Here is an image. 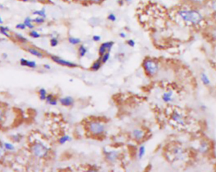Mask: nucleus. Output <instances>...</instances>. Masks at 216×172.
Wrapping results in <instances>:
<instances>
[{
	"label": "nucleus",
	"mask_w": 216,
	"mask_h": 172,
	"mask_svg": "<svg viewBox=\"0 0 216 172\" xmlns=\"http://www.w3.org/2000/svg\"><path fill=\"white\" fill-rule=\"evenodd\" d=\"M15 37L20 42H22V43H26L27 42V39L25 37H24V36H23L22 35H21L20 34H15Z\"/></svg>",
	"instance_id": "26"
},
{
	"label": "nucleus",
	"mask_w": 216,
	"mask_h": 172,
	"mask_svg": "<svg viewBox=\"0 0 216 172\" xmlns=\"http://www.w3.org/2000/svg\"><path fill=\"white\" fill-rule=\"evenodd\" d=\"M127 44H128V45H130V47H133L135 45V40H133V39H130L128 40H127Z\"/></svg>",
	"instance_id": "37"
},
{
	"label": "nucleus",
	"mask_w": 216,
	"mask_h": 172,
	"mask_svg": "<svg viewBox=\"0 0 216 172\" xmlns=\"http://www.w3.org/2000/svg\"><path fill=\"white\" fill-rule=\"evenodd\" d=\"M70 140H71L70 136H69L68 135H65L64 136H63V137H61L60 139L59 142H60L61 144H63L65 143V142H67V141H69Z\"/></svg>",
	"instance_id": "25"
},
{
	"label": "nucleus",
	"mask_w": 216,
	"mask_h": 172,
	"mask_svg": "<svg viewBox=\"0 0 216 172\" xmlns=\"http://www.w3.org/2000/svg\"><path fill=\"white\" fill-rule=\"evenodd\" d=\"M209 144L207 142L203 141L200 144V145L198 150L201 152V153L204 154V153H206V152L209 151Z\"/></svg>",
	"instance_id": "12"
},
{
	"label": "nucleus",
	"mask_w": 216,
	"mask_h": 172,
	"mask_svg": "<svg viewBox=\"0 0 216 172\" xmlns=\"http://www.w3.org/2000/svg\"><path fill=\"white\" fill-rule=\"evenodd\" d=\"M29 35H30L32 37L35 38H37L41 37V34L36 30H32L30 33H29Z\"/></svg>",
	"instance_id": "33"
},
{
	"label": "nucleus",
	"mask_w": 216,
	"mask_h": 172,
	"mask_svg": "<svg viewBox=\"0 0 216 172\" xmlns=\"http://www.w3.org/2000/svg\"><path fill=\"white\" fill-rule=\"evenodd\" d=\"M60 102L61 103V105L63 106L68 107V106H71L73 104L74 100L72 98L71 96H66L65 98H62L60 100Z\"/></svg>",
	"instance_id": "9"
},
{
	"label": "nucleus",
	"mask_w": 216,
	"mask_h": 172,
	"mask_svg": "<svg viewBox=\"0 0 216 172\" xmlns=\"http://www.w3.org/2000/svg\"><path fill=\"white\" fill-rule=\"evenodd\" d=\"M0 154H1V150H0Z\"/></svg>",
	"instance_id": "49"
},
{
	"label": "nucleus",
	"mask_w": 216,
	"mask_h": 172,
	"mask_svg": "<svg viewBox=\"0 0 216 172\" xmlns=\"http://www.w3.org/2000/svg\"><path fill=\"white\" fill-rule=\"evenodd\" d=\"M68 42L69 43L72 44V45H78L80 44L81 42V40L79 38H77V37H70L68 38Z\"/></svg>",
	"instance_id": "21"
},
{
	"label": "nucleus",
	"mask_w": 216,
	"mask_h": 172,
	"mask_svg": "<svg viewBox=\"0 0 216 172\" xmlns=\"http://www.w3.org/2000/svg\"><path fill=\"white\" fill-rule=\"evenodd\" d=\"M20 64L23 66H27L29 67H36V63L34 61H29L25 59H20Z\"/></svg>",
	"instance_id": "10"
},
{
	"label": "nucleus",
	"mask_w": 216,
	"mask_h": 172,
	"mask_svg": "<svg viewBox=\"0 0 216 172\" xmlns=\"http://www.w3.org/2000/svg\"><path fill=\"white\" fill-rule=\"evenodd\" d=\"M90 1L94 3H96V4H99L103 1V0H90Z\"/></svg>",
	"instance_id": "41"
},
{
	"label": "nucleus",
	"mask_w": 216,
	"mask_h": 172,
	"mask_svg": "<svg viewBox=\"0 0 216 172\" xmlns=\"http://www.w3.org/2000/svg\"><path fill=\"white\" fill-rule=\"evenodd\" d=\"M33 15H36V16H39V17H43L45 19L46 18L47 15H46V9L44 8H42L41 9H38V10H35L33 12Z\"/></svg>",
	"instance_id": "14"
},
{
	"label": "nucleus",
	"mask_w": 216,
	"mask_h": 172,
	"mask_svg": "<svg viewBox=\"0 0 216 172\" xmlns=\"http://www.w3.org/2000/svg\"><path fill=\"white\" fill-rule=\"evenodd\" d=\"M22 1H24V2H27L29 1H31V0H22Z\"/></svg>",
	"instance_id": "48"
},
{
	"label": "nucleus",
	"mask_w": 216,
	"mask_h": 172,
	"mask_svg": "<svg viewBox=\"0 0 216 172\" xmlns=\"http://www.w3.org/2000/svg\"><path fill=\"white\" fill-rule=\"evenodd\" d=\"M51 59H53L54 62L56 63L62 65V66H68L70 67H77V64H75L72 62H70L69 61L65 60L63 59H61V58L59 57L58 56H51Z\"/></svg>",
	"instance_id": "5"
},
{
	"label": "nucleus",
	"mask_w": 216,
	"mask_h": 172,
	"mask_svg": "<svg viewBox=\"0 0 216 172\" xmlns=\"http://www.w3.org/2000/svg\"><path fill=\"white\" fill-rule=\"evenodd\" d=\"M39 94H40V98L41 100H44L46 98V91L44 88L39 90Z\"/></svg>",
	"instance_id": "30"
},
{
	"label": "nucleus",
	"mask_w": 216,
	"mask_h": 172,
	"mask_svg": "<svg viewBox=\"0 0 216 172\" xmlns=\"http://www.w3.org/2000/svg\"><path fill=\"white\" fill-rule=\"evenodd\" d=\"M102 63H102V61H101V58H100V59L97 60L96 62L92 64V66L91 67V69L95 71H98L101 68Z\"/></svg>",
	"instance_id": "17"
},
{
	"label": "nucleus",
	"mask_w": 216,
	"mask_h": 172,
	"mask_svg": "<svg viewBox=\"0 0 216 172\" xmlns=\"http://www.w3.org/2000/svg\"><path fill=\"white\" fill-rule=\"evenodd\" d=\"M201 80L202 83H204V85L208 86L211 84V81L210 79L209 78L208 76L204 73H202L201 74Z\"/></svg>",
	"instance_id": "16"
},
{
	"label": "nucleus",
	"mask_w": 216,
	"mask_h": 172,
	"mask_svg": "<svg viewBox=\"0 0 216 172\" xmlns=\"http://www.w3.org/2000/svg\"><path fill=\"white\" fill-rule=\"evenodd\" d=\"M189 5L197 8H201L207 3V0H188Z\"/></svg>",
	"instance_id": "7"
},
{
	"label": "nucleus",
	"mask_w": 216,
	"mask_h": 172,
	"mask_svg": "<svg viewBox=\"0 0 216 172\" xmlns=\"http://www.w3.org/2000/svg\"><path fill=\"white\" fill-rule=\"evenodd\" d=\"M162 100L165 102H169L173 100V92L169 91L168 92H166L163 94Z\"/></svg>",
	"instance_id": "13"
},
{
	"label": "nucleus",
	"mask_w": 216,
	"mask_h": 172,
	"mask_svg": "<svg viewBox=\"0 0 216 172\" xmlns=\"http://www.w3.org/2000/svg\"><path fill=\"white\" fill-rule=\"evenodd\" d=\"M209 34H210L212 39L216 42V25L212 26L210 30H209Z\"/></svg>",
	"instance_id": "22"
},
{
	"label": "nucleus",
	"mask_w": 216,
	"mask_h": 172,
	"mask_svg": "<svg viewBox=\"0 0 216 172\" xmlns=\"http://www.w3.org/2000/svg\"><path fill=\"white\" fill-rule=\"evenodd\" d=\"M176 17L186 25L195 28L200 27L205 21V16L200 8L191 5L178 9Z\"/></svg>",
	"instance_id": "1"
},
{
	"label": "nucleus",
	"mask_w": 216,
	"mask_h": 172,
	"mask_svg": "<svg viewBox=\"0 0 216 172\" xmlns=\"http://www.w3.org/2000/svg\"><path fill=\"white\" fill-rule=\"evenodd\" d=\"M28 51L31 54L34 55V56H37L38 57H42V56H43V54H42L40 51H39L38 50L35 49L29 48V49H28Z\"/></svg>",
	"instance_id": "19"
},
{
	"label": "nucleus",
	"mask_w": 216,
	"mask_h": 172,
	"mask_svg": "<svg viewBox=\"0 0 216 172\" xmlns=\"http://www.w3.org/2000/svg\"><path fill=\"white\" fill-rule=\"evenodd\" d=\"M4 145H5V148L8 150L12 151L15 149V147L14 146V145L10 144V143H7V142H6V143H5Z\"/></svg>",
	"instance_id": "35"
},
{
	"label": "nucleus",
	"mask_w": 216,
	"mask_h": 172,
	"mask_svg": "<svg viewBox=\"0 0 216 172\" xmlns=\"http://www.w3.org/2000/svg\"><path fill=\"white\" fill-rule=\"evenodd\" d=\"M107 159L111 161H115L116 159L118 157V154H117V152H115V151L108 152H107Z\"/></svg>",
	"instance_id": "18"
},
{
	"label": "nucleus",
	"mask_w": 216,
	"mask_h": 172,
	"mask_svg": "<svg viewBox=\"0 0 216 172\" xmlns=\"http://www.w3.org/2000/svg\"><path fill=\"white\" fill-rule=\"evenodd\" d=\"M124 1H125V3H126L127 4H130V3H132V0H124Z\"/></svg>",
	"instance_id": "44"
},
{
	"label": "nucleus",
	"mask_w": 216,
	"mask_h": 172,
	"mask_svg": "<svg viewBox=\"0 0 216 172\" xmlns=\"http://www.w3.org/2000/svg\"><path fill=\"white\" fill-rule=\"evenodd\" d=\"M34 153L37 157L42 158L45 156L48 153V149L42 144H36L33 148Z\"/></svg>",
	"instance_id": "4"
},
{
	"label": "nucleus",
	"mask_w": 216,
	"mask_h": 172,
	"mask_svg": "<svg viewBox=\"0 0 216 172\" xmlns=\"http://www.w3.org/2000/svg\"><path fill=\"white\" fill-rule=\"evenodd\" d=\"M31 1H32V2H37V1H40V0H31Z\"/></svg>",
	"instance_id": "47"
},
{
	"label": "nucleus",
	"mask_w": 216,
	"mask_h": 172,
	"mask_svg": "<svg viewBox=\"0 0 216 172\" xmlns=\"http://www.w3.org/2000/svg\"><path fill=\"white\" fill-rule=\"evenodd\" d=\"M133 135L134 138L137 139V140L139 141L140 140V139H142L143 138L144 133L142 131H141V130L135 129V130H134L133 132Z\"/></svg>",
	"instance_id": "11"
},
{
	"label": "nucleus",
	"mask_w": 216,
	"mask_h": 172,
	"mask_svg": "<svg viewBox=\"0 0 216 172\" xmlns=\"http://www.w3.org/2000/svg\"><path fill=\"white\" fill-rule=\"evenodd\" d=\"M90 131L95 135L102 134L104 131V126L97 122H91L89 125Z\"/></svg>",
	"instance_id": "3"
},
{
	"label": "nucleus",
	"mask_w": 216,
	"mask_h": 172,
	"mask_svg": "<svg viewBox=\"0 0 216 172\" xmlns=\"http://www.w3.org/2000/svg\"><path fill=\"white\" fill-rule=\"evenodd\" d=\"M44 67L46 68V69H51L50 66V65H48V64H45L44 66Z\"/></svg>",
	"instance_id": "43"
},
{
	"label": "nucleus",
	"mask_w": 216,
	"mask_h": 172,
	"mask_svg": "<svg viewBox=\"0 0 216 172\" xmlns=\"http://www.w3.org/2000/svg\"><path fill=\"white\" fill-rule=\"evenodd\" d=\"M119 35H120V37H122V38H125L126 37V34L125 33V32H121Z\"/></svg>",
	"instance_id": "42"
},
{
	"label": "nucleus",
	"mask_w": 216,
	"mask_h": 172,
	"mask_svg": "<svg viewBox=\"0 0 216 172\" xmlns=\"http://www.w3.org/2000/svg\"><path fill=\"white\" fill-rule=\"evenodd\" d=\"M171 117H172V119L173 121H175V122L178 123L179 124L182 125H185V122L183 119V117L178 112L175 111L173 113Z\"/></svg>",
	"instance_id": "8"
},
{
	"label": "nucleus",
	"mask_w": 216,
	"mask_h": 172,
	"mask_svg": "<svg viewBox=\"0 0 216 172\" xmlns=\"http://www.w3.org/2000/svg\"><path fill=\"white\" fill-rule=\"evenodd\" d=\"M145 148L143 146H142L139 149V158H142L144 155H145Z\"/></svg>",
	"instance_id": "32"
},
{
	"label": "nucleus",
	"mask_w": 216,
	"mask_h": 172,
	"mask_svg": "<svg viewBox=\"0 0 216 172\" xmlns=\"http://www.w3.org/2000/svg\"><path fill=\"white\" fill-rule=\"evenodd\" d=\"M99 18L97 17H92L89 19V22L90 24H92V26H96L99 25Z\"/></svg>",
	"instance_id": "27"
},
{
	"label": "nucleus",
	"mask_w": 216,
	"mask_h": 172,
	"mask_svg": "<svg viewBox=\"0 0 216 172\" xmlns=\"http://www.w3.org/2000/svg\"><path fill=\"white\" fill-rule=\"evenodd\" d=\"M3 23V19L1 17V16H0V24H2Z\"/></svg>",
	"instance_id": "46"
},
{
	"label": "nucleus",
	"mask_w": 216,
	"mask_h": 172,
	"mask_svg": "<svg viewBox=\"0 0 216 172\" xmlns=\"http://www.w3.org/2000/svg\"><path fill=\"white\" fill-rule=\"evenodd\" d=\"M87 52V48L84 46V45H81L78 47V53H79V55L80 57H84L85 55L86 54Z\"/></svg>",
	"instance_id": "24"
},
{
	"label": "nucleus",
	"mask_w": 216,
	"mask_h": 172,
	"mask_svg": "<svg viewBox=\"0 0 216 172\" xmlns=\"http://www.w3.org/2000/svg\"><path fill=\"white\" fill-rule=\"evenodd\" d=\"M110 57V53L109 52H107L104 54L103 56H101V61H102L103 63H106L107 61L109 59Z\"/></svg>",
	"instance_id": "29"
},
{
	"label": "nucleus",
	"mask_w": 216,
	"mask_h": 172,
	"mask_svg": "<svg viewBox=\"0 0 216 172\" xmlns=\"http://www.w3.org/2000/svg\"><path fill=\"white\" fill-rule=\"evenodd\" d=\"M10 31V28L7 27H4V26H0V33L3 35H5L7 37H10V35H9L8 32Z\"/></svg>",
	"instance_id": "20"
},
{
	"label": "nucleus",
	"mask_w": 216,
	"mask_h": 172,
	"mask_svg": "<svg viewBox=\"0 0 216 172\" xmlns=\"http://www.w3.org/2000/svg\"><path fill=\"white\" fill-rule=\"evenodd\" d=\"M113 45L114 42L112 41L106 42H104L101 44L99 49V54L101 57L103 56L107 51L109 52L111 49V48L113 47Z\"/></svg>",
	"instance_id": "6"
},
{
	"label": "nucleus",
	"mask_w": 216,
	"mask_h": 172,
	"mask_svg": "<svg viewBox=\"0 0 216 172\" xmlns=\"http://www.w3.org/2000/svg\"><path fill=\"white\" fill-rule=\"evenodd\" d=\"M59 43L58 38L56 37H53L50 40V44L52 47H56L57 46Z\"/></svg>",
	"instance_id": "34"
},
{
	"label": "nucleus",
	"mask_w": 216,
	"mask_h": 172,
	"mask_svg": "<svg viewBox=\"0 0 216 172\" xmlns=\"http://www.w3.org/2000/svg\"><path fill=\"white\" fill-rule=\"evenodd\" d=\"M24 24L25 25L26 27L32 29L34 28V25H33V20L29 17H27L25 18Z\"/></svg>",
	"instance_id": "15"
},
{
	"label": "nucleus",
	"mask_w": 216,
	"mask_h": 172,
	"mask_svg": "<svg viewBox=\"0 0 216 172\" xmlns=\"http://www.w3.org/2000/svg\"><path fill=\"white\" fill-rule=\"evenodd\" d=\"M26 27H26L24 23H23V24H18L16 25V28L18 29H21V30H25Z\"/></svg>",
	"instance_id": "36"
},
{
	"label": "nucleus",
	"mask_w": 216,
	"mask_h": 172,
	"mask_svg": "<svg viewBox=\"0 0 216 172\" xmlns=\"http://www.w3.org/2000/svg\"><path fill=\"white\" fill-rule=\"evenodd\" d=\"M53 99H54V97H53V95H48L46 96V100H47V102L48 103H50L51 100H53Z\"/></svg>",
	"instance_id": "39"
},
{
	"label": "nucleus",
	"mask_w": 216,
	"mask_h": 172,
	"mask_svg": "<svg viewBox=\"0 0 216 172\" xmlns=\"http://www.w3.org/2000/svg\"><path fill=\"white\" fill-rule=\"evenodd\" d=\"M143 66L147 74L150 76H154L159 71L158 64L156 61L150 59H147L144 61Z\"/></svg>",
	"instance_id": "2"
},
{
	"label": "nucleus",
	"mask_w": 216,
	"mask_h": 172,
	"mask_svg": "<svg viewBox=\"0 0 216 172\" xmlns=\"http://www.w3.org/2000/svg\"><path fill=\"white\" fill-rule=\"evenodd\" d=\"M45 22V18L41 17H39L37 16V17H35L34 19H33V22L35 23L36 24H42L44 23Z\"/></svg>",
	"instance_id": "28"
},
{
	"label": "nucleus",
	"mask_w": 216,
	"mask_h": 172,
	"mask_svg": "<svg viewBox=\"0 0 216 172\" xmlns=\"http://www.w3.org/2000/svg\"><path fill=\"white\" fill-rule=\"evenodd\" d=\"M209 7L214 13L216 14V0H211L209 1Z\"/></svg>",
	"instance_id": "23"
},
{
	"label": "nucleus",
	"mask_w": 216,
	"mask_h": 172,
	"mask_svg": "<svg viewBox=\"0 0 216 172\" xmlns=\"http://www.w3.org/2000/svg\"><path fill=\"white\" fill-rule=\"evenodd\" d=\"M49 103H50V104L51 105H56L57 104V101H56V100L54 98L53 100H51V101Z\"/></svg>",
	"instance_id": "40"
},
{
	"label": "nucleus",
	"mask_w": 216,
	"mask_h": 172,
	"mask_svg": "<svg viewBox=\"0 0 216 172\" xmlns=\"http://www.w3.org/2000/svg\"><path fill=\"white\" fill-rule=\"evenodd\" d=\"M107 18L108 20H109L111 22H114L117 20L116 15L114 14V13H110L107 15Z\"/></svg>",
	"instance_id": "31"
},
{
	"label": "nucleus",
	"mask_w": 216,
	"mask_h": 172,
	"mask_svg": "<svg viewBox=\"0 0 216 172\" xmlns=\"http://www.w3.org/2000/svg\"><path fill=\"white\" fill-rule=\"evenodd\" d=\"M92 40L95 42H99L101 40V37L100 36V35H94V36L92 37Z\"/></svg>",
	"instance_id": "38"
},
{
	"label": "nucleus",
	"mask_w": 216,
	"mask_h": 172,
	"mask_svg": "<svg viewBox=\"0 0 216 172\" xmlns=\"http://www.w3.org/2000/svg\"><path fill=\"white\" fill-rule=\"evenodd\" d=\"M1 119H2V111L0 110V121H1Z\"/></svg>",
	"instance_id": "45"
}]
</instances>
